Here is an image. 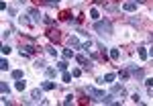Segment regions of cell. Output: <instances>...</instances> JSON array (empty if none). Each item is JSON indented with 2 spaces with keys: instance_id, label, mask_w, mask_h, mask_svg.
<instances>
[{
  "instance_id": "4fadbf2b",
  "label": "cell",
  "mask_w": 153,
  "mask_h": 106,
  "mask_svg": "<svg viewBox=\"0 0 153 106\" xmlns=\"http://www.w3.org/2000/svg\"><path fill=\"white\" fill-rule=\"evenodd\" d=\"M31 98H33V100H39V98H41V90H39V88H35V90L31 92Z\"/></svg>"
},
{
  "instance_id": "277c9868",
  "label": "cell",
  "mask_w": 153,
  "mask_h": 106,
  "mask_svg": "<svg viewBox=\"0 0 153 106\" xmlns=\"http://www.w3.org/2000/svg\"><path fill=\"white\" fill-rule=\"evenodd\" d=\"M123 10L125 12H135L137 10V2H125L123 4Z\"/></svg>"
},
{
  "instance_id": "ffe728a7",
  "label": "cell",
  "mask_w": 153,
  "mask_h": 106,
  "mask_svg": "<svg viewBox=\"0 0 153 106\" xmlns=\"http://www.w3.org/2000/svg\"><path fill=\"white\" fill-rule=\"evenodd\" d=\"M63 57H65V59H72V57H74V51H72V49H63Z\"/></svg>"
},
{
  "instance_id": "603a6c76",
  "label": "cell",
  "mask_w": 153,
  "mask_h": 106,
  "mask_svg": "<svg viewBox=\"0 0 153 106\" xmlns=\"http://www.w3.org/2000/svg\"><path fill=\"white\" fill-rule=\"evenodd\" d=\"M90 47H92V41H90V39L86 41V43H82V49H84V51H88Z\"/></svg>"
},
{
  "instance_id": "44dd1931",
  "label": "cell",
  "mask_w": 153,
  "mask_h": 106,
  "mask_svg": "<svg viewBox=\"0 0 153 106\" xmlns=\"http://www.w3.org/2000/svg\"><path fill=\"white\" fill-rule=\"evenodd\" d=\"M12 78L14 80H20V78H23V70H14L12 72Z\"/></svg>"
},
{
  "instance_id": "cb8c5ba5",
  "label": "cell",
  "mask_w": 153,
  "mask_h": 106,
  "mask_svg": "<svg viewBox=\"0 0 153 106\" xmlns=\"http://www.w3.org/2000/svg\"><path fill=\"white\" fill-rule=\"evenodd\" d=\"M0 70H2V72H6V70H8V61H6V59L0 61Z\"/></svg>"
},
{
  "instance_id": "8fae6325",
  "label": "cell",
  "mask_w": 153,
  "mask_h": 106,
  "mask_svg": "<svg viewBox=\"0 0 153 106\" xmlns=\"http://www.w3.org/2000/svg\"><path fill=\"white\" fill-rule=\"evenodd\" d=\"M90 18H92V20H98V18H100V12H98V8H92V10H90Z\"/></svg>"
},
{
  "instance_id": "4316f807",
  "label": "cell",
  "mask_w": 153,
  "mask_h": 106,
  "mask_svg": "<svg viewBox=\"0 0 153 106\" xmlns=\"http://www.w3.org/2000/svg\"><path fill=\"white\" fill-rule=\"evenodd\" d=\"M47 53H49V55H53V57H55V55H57V49H53V47H51V45H49V47H47Z\"/></svg>"
},
{
  "instance_id": "f1b7e54d",
  "label": "cell",
  "mask_w": 153,
  "mask_h": 106,
  "mask_svg": "<svg viewBox=\"0 0 153 106\" xmlns=\"http://www.w3.org/2000/svg\"><path fill=\"white\" fill-rule=\"evenodd\" d=\"M47 76L53 78V76H55V70H53V68H47Z\"/></svg>"
},
{
  "instance_id": "ba28073f",
  "label": "cell",
  "mask_w": 153,
  "mask_h": 106,
  "mask_svg": "<svg viewBox=\"0 0 153 106\" xmlns=\"http://www.w3.org/2000/svg\"><path fill=\"white\" fill-rule=\"evenodd\" d=\"M41 88H43V90H55V84H53V82H43Z\"/></svg>"
},
{
  "instance_id": "4dcf8cb0",
  "label": "cell",
  "mask_w": 153,
  "mask_h": 106,
  "mask_svg": "<svg viewBox=\"0 0 153 106\" xmlns=\"http://www.w3.org/2000/svg\"><path fill=\"white\" fill-rule=\"evenodd\" d=\"M133 102H135V104H141V98H139V94H135V96H133Z\"/></svg>"
},
{
  "instance_id": "5b68a950",
  "label": "cell",
  "mask_w": 153,
  "mask_h": 106,
  "mask_svg": "<svg viewBox=\"0 0 153 106\" xmlns=\"http://www.w3.org/2000/svg\"><path fill=\"white\" fill-rule=\"evenodd\" d=\"M112 94L114 96H127V90L123 86H112Z\"/></svg>"
},
{
  "instance_id": "1f68e13d",
  "label": "cell",
  "mask_w": 153,
  "mask_h": 106,
  "mask_svg": "<svg viewBox=\"0 0 153 106\" xmlns=\"http://www.w3.org/2000/svg\"><path fill=\"white\" fill-rule=\"evenodd\" d=\"M149 53V57H153V47H151V51H147Z\"/></svg>"
},
{
  "instance_id": "7c38bea8",
  "label": "cell",
  "mask_w": 153,
  "mask_h": 106,
  "mask_svg": "<svg viewBox=\"0 0 153 106\" xmlns=\"http://www.w3.org/2000/svg\"><path fill=\"white\" fill-rule=\"evenodd\" d=\"M139 57H141L143 61H145L147 57H149V53H147V49H145V47H139Z\"/></svg>"
},
{
  "instance_id": "d6a6232c",
  "label": "cell",
  "mask_w": 153,
  "mask_h": 106,
  "mask_svg": "<svg viewBox=\"0 0 153 106\" xmlns=\"http://www.w3.org/2000/svg\"><path fill=\"white\" fill-rule=\"evenodd\" d=\"M137 2H145V0H137Z\"/></svg>"
},
{
  "instance_id": "836d02e7",
  "label": "cell",
  "mask_w": 153,
  "mask_h": 106,
  "mask_svg": "<svg viewBox=\"0 0 153 106\" xmlns=\"http://www.w3.org/2000/svg\"><path fill=\"white\" fill-rule=\"evenodd\" d=\"M151 41H153V33H151Z\"/></svg>"
},
{
  "instance_id": "6da1fadb",
  "label": "cell",
  "mask_w": 153,
  "mask_h": 106,
  "mask_svg": "<svg viewBox=\"0 0 153 106\" xmlns=\"http://www.w3.org/2000/svg\"><path fill=\"white\" fill-rule=\"evenodd\" d=\"M94 29L98 31V33H106V35H110L112 33V25H110V20H96V25H94Z\"/></svg>"
},
{
  "instance_id": "9c48e42d",
  "label": "cell",
  "mask_w": 153,
  "mask_h": 106,
  "mask_svg": "<svg viewBox=\"0 0 153 106\" xmlns=\"http://www.w3.org/2000/svg\"><path fill=\"white\" fill-rule=\"evenodd\" d=\"M76 59H78V61L82 63V65H84V68H88V65H90V61H88V59H86V55H78Z\"/></svg>"
},
{
  "instance_id": "7a4b0ae2",
  "label": "cell",
  "mask_w": 153,
  "mask_h": 106,
  "mask_svg": "<svg viewBox=\"0 0 153 106\" xmlns=\"http://www.w3.org/2000/svg\"><path fill=\"white\" fill-rule=\"evenodd\" d=\"M86 94H88V96H94L98 102L104 98V92H100V90H96V88H92V86H88V88H86Z\"/></svg>"
},
{
  "instance_id": "30bf717a",
  "label": "cell",
  "mask_w": 153,
  "mask_h": 106,
  "mask_svg": "<svg viewBox=\"0 0 153 106\" xmlns=\"http://www.w3.org/2000/svg\"><path fill=\"white\" fill-rule=\"evenodd\" d=\"M18 23H20V25H25V27H31V25H33L27 16H18Z\"/></svg>"
},
{
  "instance_id": "e0dca14e",
  "label": "cell",
  "mask_w": 153,
  "mask_h": 106,
  "mask_svg": "<svg viewBox=\"0 0 153 106\" xmlns=\"http://www.w3.org/2000/svg\"><path fill=\"white\" fill-rule=\"evenodd\" d=\"M14 88H16L18 92H23V90L27 88V84H25V82H16V84H14Z\"/></svg>"
},
{
  "instance_id": "d6986e66",
  "label": "cell",
  "mask_w": 153,
  "mask_h": 106,
  "mask_svg": "<svg viewBox=\"0 0 153 106\" xmlns=\"http://www.w3.org/2000/svg\"><path fill=\"white\" fill-rule=\"evenodd\" d=\"M49 39L51 41H59V33L57 31H49Z\"/></svg>"
},
{
  "instance_id": "f546056e",
  "label": "cell",
  "mask_w": 153,
  "mask_h": 106,
  "mask_svg": "<svg viewBox=\"0 0 153 106\" xmlns=\"http://www.w3.org/2000/svg\"><path fill=\"white\" fill-rule=\"evenodd\" d=\"M2 53H4V55H8V53H10V47H8V45H4V47H2Z\"/></svg>"
},
{
  "instance_id": "3957f363",
  "label": "cell",
  "mask_w": 153,
  "mask_h": 106,
  "mask_svg": "<svg viewBox=\"0 0 153 106\" xmlns=\"http://www.w3.org/2000/svg\"><path fill=\"white\" fill-rule=\"evenodd\" d=\"M35 51H37L35 45H25L23 49H20V55H23V57H29V55H33Z\"/></svg>"
},
{
  "instance_id": "7402d4cb",
  "label": "cell",
  "mask_w": 153,
  "mask_h": 106,
  "mask_svg": "<svg viewBox=\"0 0 153 106\" xmlns=\"http://www.w3.org/2000/svg\"><path fill=\"white\" fill-rule=\"evenodd\" d=\"M118 57H121L118 49H110V59H118Z\"/></svg>"
},
{
  "instance_id": "83f0119b",
  "label": "cell",
  "mask_w": 153,
  "mask_h": 106,
  "mask_svg": "<svg viewBox=\"0 0 153 106\" xmlns=\"http://www.w3.org/2000/svg\"><path fill=\"white\" fill-rule=\"evenodd\" d=\"M145 86H147V88H153V78H147V80H145Z\"/></svg>"
},
{
  "instance_id": "8992f818",
  "label": "cell",
  "mask_w": 153,
  "mask_h": 106,
  "mask_svg": "<svg viewBox=\"0 0 153 106\" xmlns=\"http://www.w3.org/2000/svg\"><path fill=\"white\" fill-rule=\"evenodd\" d=\"M29 14H31V16H33V20H35V23H39V20H43V18H41V14H39V10H37V8H31V10H29Z\"/></svg>"
},
{
  "instance_id": "9a60e30c",
  "label": "cell",
  "mask_w": 153,
  "mask_h": 106,
  "mask_svg": "<svg viewBox=\"0 0 153 106\" xmlns=\"http://www.w3.org/2000/svg\"><path fill=\"white\" fill-rule=\"evenodd\" d=\"M72 76H74V74H68V72H63V76H61V80H63L65 84H70V82H72Z\"/></svg>"
},
{
  "instance_id": "52a82bcc",
  "label": "cell",
  "mask_w": 153,
  "mask_h": 106,
  "mask_svg": "<svg viewBox=\"0 0 153 106\" xmlns=\"http://www.w3.org/2000/svg\"><path fill=\"white\" fill-rule=\"evenodd\" d=\"M114 78H116V74H106V76H104V78H102L100 82H106V84H112V82H114Z\"/></svg>"
},
{
  "instance_id": "2e32d148",
  "label": "cell",
  "mask_w": 153,
  "mask_h": 106,
  "mask_svg": "<svg viewBox=\"0 0 153 106\" xmlns=\"http://www.w3.org/2000/svg\"><path fill=\"white\" fill-rule=\"evenodd\" d=\"M70 43H72L74 47H82V43H80V39H78V37H70Z\"/></svg>"
},
{
  "instance_id": "ac0fdd59",
  "label": "cell",
  "mask_w": 153,
  "mask_h": 106,
  "mask_svg": "<svg viewBox=\"0 0 153 106\" xmlns=\"http://www.w3.org/2000/svg\"><path fill=\"white\" fill-rule=\"evenodd\" d=\"M100 102H102V104H116V102L112 100V96H104V98H102Z\"/></svg>"
},
{
  "instance_id": "d4e9b609",
  "label": "cell",
  "mask_w": 153,
  "mask_h": 106,
  "mask_svg": "<svg viewBox=\"0 0 153 106\" xmlns=\"http://www.w3.org/2000/svg\"><path fill=\"white\" fill-rule=\"evenodd\" d=\"M57 70L65 72V70H68V63H65V61H59V63H57Z\"/></svg>"
},
{
  "instance_id": "5bb4252c",
  "label": "cell",
  "mask_w": 153,
  "mask_h": 106,
  "mask_svg": "<svg viewBox=\"0 0 153 106\" xmlns=\"http://www.w3.org/2000/svg\"><path fill=\"white\" fill-rule=\"evenodd\" d=\"M0 90H2V94H4V96H8V92H10V88L6 86V82H2V84H0Z\"/></svg>"
},
{
  "instance_id": "484cf974",
  "label": "cell",
  "mask_w": 153,
  "mask_h": 106,
  "mask_svg": "<svg viewBox=\"0 0 153 106\" xmlns=\"http://www.w3.org/2000/svg\"><path fill=\"white\" fill-rule=\"evenodd\" d=\"M72 100H74V96H72V94H68V96L63 98V104H72Z\"/></svg>"
}]
</instances>
